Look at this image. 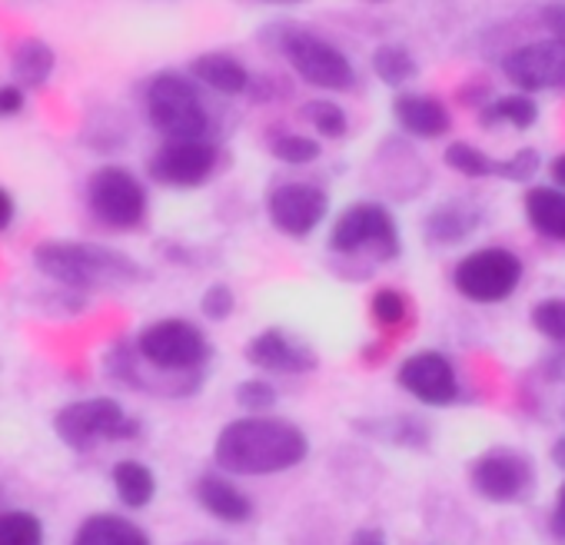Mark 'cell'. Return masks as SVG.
Returning a JSON list of instances; mask_svg holds the SVG:
<instances>
[{"mask_svg": "<svg viewBox=\"0 0 565 545\" xmlns=\"http://www.w3.org/2000/svg\"><path fill=\"white\" fill-rule=\"evenodd\" d=\"M310 456L307 432L276 416H243L220 429L213 459L233 475H273L300 466Z\"/></svg>", "mask_w": 565, "mask_h": 545, "instance_id": "6da1fadb", "label": "cell"}, {"mask_svg": "<svg viewBox=\"0 0 565 545\" xmlns=\"http://www.w3.org/2000/svg\"><path fill=\"white\" fill-rule=\"evenodd\" d=\"M34 266L47 280L71 290H107L140 277V266L130 256L97 243H41L34 249Z\"/></svg>", "mask_w": 565, "mask_h": 545, "instance_id": "7a4b0ae2", "label": "cell"}, {"mask_svg": "<svg viewBox=\"0 0 565 545\" xmlns=\"http://www.w3.org/2000/svg\"><path fill=\"white\" fill-rule=\"evenodd\" d=\"M147 120L167 140H203L210 130V114L196 87L180 74H157L143 94Z\"/></svg>", "mask_w": 565, "mask_h": 545, "instance_id": "3957f363", "label": "cell"}, {"mask_svg": "<svg viewBox=\"0 0 565 545\" xmlns=\"http://www.w3.org/2000/svg\"><path fill=\"white\" fill-rule=\"evenodd\" d=\"M54 432L64 446L77 449V452H90L100 442H120V439H134L140 432V423L110 396H94V399H81L64 406L54 416Z\"/></svg>", "mask_w": 565, "mask_h": 545, "instance_id": "277c9868", "label": "cell"}, {"mask_svg": "<svg viewBox=\"0 0 565 545\" xmlns=\"http://www.w3.org/2000/svg\"><path fill=\"white\" fill-rule=\"evenodd\" d=\"M137 356L157 373L186 376L206 366L210 343L190 320H157L137 336Z\"/></svg>", "mask_w": 565, "mask_h": 545, "instance_id": "5b68a950", "label": "cell"}, {"mask_svg": "<svg viewBox=\"0 0 565 545\" xmlns=\"http://www.w3.org/2000/svg\"><path fill=\"white\" fill-rule=\"evenodd\" d=\"M452 284L472 303H502L522 284V259L505 246L476 249L456 266Z\"/></svg>", "mask_w": 565, "mask_h": 545, "instance_id": "8992f818", "label": "cell"}, {"mask_svg": "<svg viewBox=\"0 0 565 545\" xmlns=\"http://www.w3.org/2000/svg\"><path fill=\"white\" fill-rule=\"evenodd\" d=\"M87 206L110 229H134L147 216V190L127 167H100L87 180Z\"/></svg>", "mask_w": 565, "mask_h": 545, "instance_id": "52a82bcc", "label": "cell"}, {"mask_svg": "<svg viewBox=\"0 0 565 545\" xmlns=\"http://www.w3.org/2000/svg\"><path fill=\"white\" fill-rule=\"evenodd\" d=\"M279 51L287 54L290 67L313 87L347 90L356 81V71H353L350 57L337 44H330V41H323V38H317L310 31H287L279 41Z\"/></svg>", "mask_w": 565, "mask_h": 545, "instance_id": "ba28073f", "label": "cell"}, {"mask_svg": "<svg viewBox=\"0 0 565 545\" xmlns=\"http://www.w3.org/2000/svg\"><path fill=\"white\" fill-rule=\"evenodd\" d=\"M330 246L337 253H373L376 259H396L399 256V229L386 206L380 203H356L350 206L330 236Z\"/></svg>", "mask_w": 565, "mask_h": 545, "instance_id": "9c48e42d", "label": "cell"}, {"mask_svg": "<svg viewBox=\"0 0 565 545\" xmlns=\"http://www.w3.org/2000/svg\"><path fill=\"white\" fill-rule=\"evenodd\" d=\"M532 462L515 449H489L469 469L472 489L489 502H519L532 489Z\"/></svg>", "mask_w": 565, "mask_h": 545, "instance_id": "30bf717a", "label": "cell"}, {"mask_svg": "<svg viewBox=\"0 0 565 545\" xmlns=\"http://www.w3.org/2000/svg\"><path fill=\"white\" fill-rule=\"evenodd\" d=\"M396 380L423 406H452L459 399V376H456L449 356H443L436 350L406 356Z\"/></svg>", "mask_w": 565, "mask_h": 545, "instance_id": "8fae6325", "label": "cell"}, {"mask_svg": "<svg viewBox=\"0 0 565 545\" xmlns=\"http://www.w3.org/2000/svg\"><path fill=\"white\" fill-rule=\"evenodd\" d=\"M502 71L522 90H555V87H565V38H552V41H535V44L515 47L502 61Z\"/></svg>", "mask_w": 565, "mask_h": 545, "instance_id": "7c38bea8", "label": "cell"}, {"mask_svg": "<svg viewBox=\"0 0 565 545\" xmlns=\"http://www.w3.org/2000/svg\"><path fill=\"white\" fill-rule=\"evenodd\" d=\"M327 193L313 183H282L269 193L266 210L276 229L287 236H310L327 216Z\"/></svg>", "mask_w": 565, "mask_h": 545, "instance_id": "4fadbf2b", "label": "cell"}, {"mask_svg": "<svg viewBox=\"0 0 565 545\" xmlns=\"http://www.w3.org/2000/svg\"><path fill=\"white\" fill-rule=\"evenodd\" d=\"M216 170V147L203 140H170L150 160V177L163 186L190 190Z\"/></svg>", "mask_w": 565, "mask_h": 545, "instance_id": "5bb4252c", "label": "cell"}, {"mask_svg": "<svg viewBox=\"0 0 565 545\" xmlns=\"http://www.w3.org/2000/svg\"><path fill=\"white\" fill-rule=\"evenodd\" d=\"M246 360L266 373H282V376H294V373H310L317 370V353L294 340L290 333L282 330H263L249 346H246Z\"/></svg>", "mask_w": 565, "mask_h": 545, "instance_id": "9a60e30c", "label": "cell"}, {"mask_svg": "<svg viewBox=\"0 0 565 545\" xmlns=\"http://www.w3.org/2000/svg\"><path fill=\"white\" fill-rule=\"evenodd\" d=\"M393 117H396V124L406 133H413L419 140H436V137H443L452 127V117H449L446 104L436 100V97H426V94H403V97H396Z\"/></svg>", "mask_w": 565, "mask_h": 545, "instance_id": "2e32d148", "label": "cell"}, {"mask_svg": "<svg viewBox=\"0 0 565 545\" xmlns=\"http://www.w3.org/2000/svg\"><path fill=\"white\" fill-rule=\"evenodd\" d=\"M196 502H200L213 519L230 522V525L246 522V519L253 515V502H249V495H246L243 489H236L230 479L216 475V472L200 475V482H196Z\"/></svg>", "mask_w": 565, "mask_h": 545, "instance_id": "e0dca14e", "label": "cell"}, {"mask_svg": "<svg viewBox=\"0 0 565 545\" xmlns=\"http://www.w3.org/2000/svg\"><path fill=\"white\" fill-rule=\"evenodd\" d=\"M525 220L535 233L565 243V190L532 186L525 193Z\"/></svg>", "mask_w": 565, "mask_h": 545, "instance_id": "ac0fdd59", "label": "cell"}, {"mask_svg": "<svg viewBox=\"0 0 565 545\" xmlns=\"http://www.w3.org/2000/svg\"><path fill=\"white\" fill-rule=\"evenodd\" d=\"M190 74L200 81V84H206L210 90H216V94H243L246 87H249V74H246V67L236 61V57H230V54H203V57H196L193 64H190Z\"/></svg>", "mask_w": 565, "mask_h": 545, "instance_id": "d6986e66", "label": "cell"}, {"mask_svg": "<svg viewBox=\"0 0 565 545\" xmlns=\"http://www.w3.org/2000/svg\"><path fill=\"white\" fill-rule=\"evenodd\" d=\"M54 47L44 44V41H21L11 54V67H14V81L28 90H38L51 81L54 74Z\"/></svg>", "mask_w": 565, "mask_h": 545, "instance_id": "ffe728a7", "label": "cell"}, {"mask_svg": "<svg viewBox=\"0 0 565 545\" xmlns=\"http://www.w3.org/2000/svg\"><path fill=\"white\" fill-rule=\"evenodd\" d=\"M479 220L482 216H479V210L472 203H466V200L446 203L426 220V239H433V243H459L479 226Z\"/></svg>", "mask_w": 565, "mask_h": 545, "instance_id": "44dd1931", "label": "cell"}, {"mask_svg": "<svg viewBox=\"0 0 565 545\" xmlns=\"http://www.w3.org/2000/svg\"><path fill=\"white\" fill-rule=\"evenodd\" d=\"M110 479H114L117 499H120L127 509H143V505H150L153 495H157V475L150 472V466L137 462V459L117 462L114 472H110Z\"/></svg>", "mask_w": 565, "mask_h": 545, "instance_id": "7402d4cb", "label": "cell"}, {"mask_svg": "<svg viewBox=\"0 0 565 545\" xmlns=\"http://www.w3.org/2000/svg\"><path fill=\"white\" fill-rule=\"evenodd\" d=\"M0 545H44V525L28 509L0 512Z\"/></svg>", "mask_w": 565, "mask_h": 545, "instance_id": "603a6c76", "label": "cell"}, {"mask_svg": "<svg viewBox=\"0 0 565 545\" xmlns=\"http://www.w3.org/2000/svg\"><path fill=\"white\" fill-rule=\"evenodd\" d=\"M373 71L383 84L390 87H403L409 84L416 74H419V64L413 61V54L406 47H396V44H386L373 54Z\"/></svg>", "mask_w": 565, "mask_h": 545, "instance_id": "cb8c5ba5", "label": "cell"}, {"mask_svg": "<svg viewBox=\"0 0 565 545\" xmlns=\"http://www.w3.org/2000/svg\"><path fill=\"white\" fill-rule=\"evenodd\" d=\"M535 117H539V107L525 97V94H509V97H499V100H492L486 110H482V124H512V127H519V130H525V127H532L535 124Z\"/></svg>", "mask_w": 565, "mask_h": 545, "instance_id": "d4e9b609", "label": "cell"}, {"mask_svg": "<svg viewBox=\"0 0 565 545\" xmlns=\"http://www.w3.org/2000/svg\"><path fill=\"white\" fill-rule=\"evenodd\" d=\"M446 163H449L452 170H459L462 177H472V180H479V177H495V173H499V160H492L489 153H482V150L472 147V143H449V147H446Z\"/></svg>", "mask_w": 565, "mask_h": 545, "instance_id": "484cf974", "label": "cell"}, {"mask_svg": "<svg viewBox=\"0 0 565 545\" xmlns=\"http://www.w3.org/2000/svg\"><path fill=\"white\" fill-rule=\"evenodd\" d=\"M273 157L282 160V163L303 167V163H313L320 157V143L310 140V137H300V133H282V137L273 140Z\"/></svg>", "mask_w": 565, "mask_h": 545, "instance_id": "4316f807", "label": "cell"}, {"mask_svg": "<svg viewBox=\"0 0 565 545\" xmlns=\"http://www.w3.org/2000/svg\"><path fill=\"white\" fill-rule=\"evenodd\" d=\"M370 313H373V320H376L380 327L396 330V327H403V323H406V317H409V303H406V297H403V293H396V290H380V293L370 300Z\"/></svg>", "mask_w": 565, "mask_h": 545, "instance_id": "83f0119b", "label": "cell"}, {"mask_svg": "<svg viewBox=\"0 0 565 545\" xmlns=\"http://www.w3.org/2000/svg\"><path fill=\"white\" fill-rule=\"evenodd\" d=\"M307 120L330 140H340L347 133V114L340 104H330V100H313L307 107Z\"/></svg>", "mask_w": 565, "mask_h": 545, "instance_id": "f1b7e54d", "label": "cell"}, {"mask_svg": "<svg viewBox=\"0 0 565 545\" xmlns=\"http://www.w3.org/2000/svg\"><path fill=\"white\" fill-rule=\"evenodd\" d=\"M532 323L542 336L565 343V300H542L532 310Z\"/></svg>", "mask_w": 565, "mask_h": 545, "instance_id": "f546056e", "label": "cell"}, {"mask_svg": "<svg viewBox=\"0 0 565 545\" xmlns=\"http://www.w3.org/2000/svg\"><path fill=\"white\" fill-rule=\"evenodd\" d=\"M236 403L246 409V413H266L276 406V389L263 380H249V383H239L236 386Z\"/></svg>", "mask_w": 565, "mask_h": 545, "instance_id": "4dcf8cb0", "label": "cell"}, {"mask_svg": "<svg viewBox=\"0 0 565 545\" xmlns=\"http://www.w3.org/2000/svg\"><path fill=\"white\" fill-rule=\"evenodd\" d=\"M539 170V153L535 150H519L515 157L509 160H499V173L502 180H512V183H529Z\"/></svg>", "mask_w": 565, "mask_h": 545, "instance_id": "1f68e13d", "label": "cell"}, {"mask_svg": "<svg viewBox=\"0 0 565 545\" xmlns=\"http://www.w3.org/2000/svg\"><path fill=\"white\" fill-rule=\"evenodd\" d=\"M233 307H236L233 290L223 287V284H213V287L203 293V300H200V310H203V317H210V320H226V317L233 313Z\"/></svg>", "mask_w": 565, "mask_h": 545, "instance_id": "d6a6232c", "label": "cell"}, {"mask_svg": "<svg viewBox=\"0 0 565 545\" xmlns=\"http://www.w3.org/2000/svg\"><path fill=\"white\" fill-rule=\"evenodd\" d=\"M71 545H110V515H90Z\"/></svg>", "mask_w": 565, "mask_h": 545, "instance_id": "836d02e7", "label": "cell"}, {"mask_svg": "<svg viewBox=\"0 0 565 545\" xmlns=\"http://www.w3.org/2000/svg\"><path fill=\"white\" fill-rule=\"evenodd\" d=\"M110 545H150L147 532L120 515H110Z\"/></svg>", "mask_w": 565, "mask_h": 545, "instance_id": "e575fe53", "label": "cell"}, {"mask_svg": "<svg viewBox=\"0 0 565 545\" xmlns=\"http://www.w3.org/2000/svg\"><path fill=\"white\" fill-rule=\"evenodd\" d=\"M21 110H24V87L21 84L0 87V117H14Z\"/></svg>", "mask_w": 565, "mask_h": 545, "instance_id": "d590c367", "label": "cell"}, {"mask_svg": "<svg viewBox=\"0 0 565 545\" xmlns=\"http://www.w3.org/2000/svg\"><path fill=\"white\" fill-rule=\"evenodd\" d=\"M552 532L558 538H565V482L558 485V495H555V505H552Z\"/></svg>", "mask_w": 565, "mask_h": 545, "instance_id": "8d00e7d4", "label": "cell"}, {"mask_svg": "<svg viewBox=\"0 0 565 545\" xmlns=\"http://www.w3.org/2000/svg\"><path fill=\"white\" fill-rule=\"evenodd\" d=\"M347 545H386V535L380 528H356Z\"/></svg>", "mask_w": 565, "mask_h": 545, "instance_id": "74e56055", "label": "cell"}, {"mask_svg": "<svg viewBox=\"0 0 565 545\" xmlns=\"http://www.w3.org/2000/svg\"><path fill=\"white\" fill-rule=\"evenodd\" d=\"M11 220H14V200L4 186H0V233L11 226Z\"/></svg>", "mask_w": 565, "mask_h": 545, "instance_id": "f35d334b", "label": "cell"}, {"mask_svg": "<svg viewBox=\"0 0 565 545\" xmlns=\"http://www.w3.org/2000/svg\"><path fill=\"white\" fill-rule=\"evenodd\" d=\"M545 373H548L552 380H565V350L545 360Z\"/></svg>", "mask_w": 565, "mask_h": 545, "instance_id": "ab89813d", "label": "cell"}, {"mask_svg": "<svg viewBox=\"0 0 565 545\" xmlns=\"http://www.w3.org/2000/svg\"><path fill=\"white\" fill-rule=\"evenodd\" d=\"M552 183H555L558 190H565V153L552 160Z\"/></svg>", "mask_w": 565, "mask_h": 545, "instance_id": "60d3db41", "label": "cell"}, {"mask_svg": "<svg viewBox=\"0 0 565 545\" xmlns=\"http://www.w3.org/2000/svg\"><path fill=\"white\" fill-rule=\"evenodd\" d=\"M552 462H555L558 469H565V436L555 439V446H552Z\"/></svg>", "mask_w": 565, "mask_h": 545, "instance_id": "b9f144b4", "label": "cell"}, {"mask_svg": "<svg viewBox=\"0 0 565 545\" xmlns=\"http://www.w3.org/2000/svg\"><path fill=\"white\" fill-rule=\"evenodd\" d=\"M196 545H210V542H196Z\"/></svg>", "mask_w": 565, "mask_h": 545, "instance_id": "7bdbcfd3", "label": "cell"}]
</instances>
